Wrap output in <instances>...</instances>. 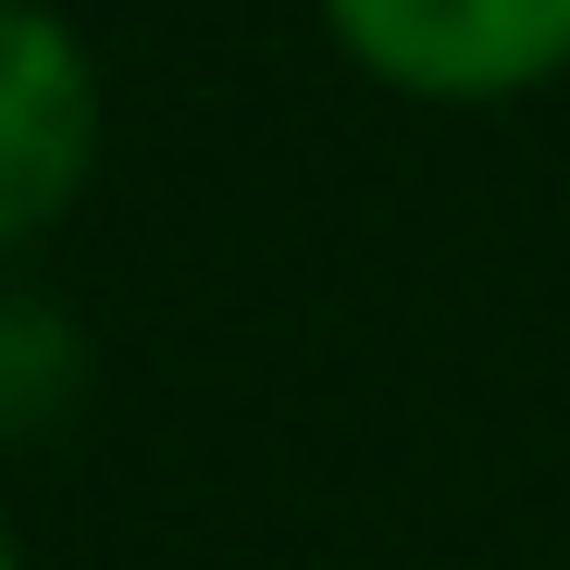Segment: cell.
Instances as JSON below:
<instances>
[{
	"instance_id": "2",
	"label": "cell",
	"mask_w": 570,
	"mask_h": 570,
	"mask_svg": "<svg viewBox=\"0 0 570 570\" xmlns=\"http://www.w3.org/2000/svg\"><path fill=\"white\" fill-rule=\"evenodd\" d=\"M87 137H100V100H87L75 38L50 13H13L0 0V248L75 199Z\"/></svg>"
},
{
	"instance_id": "1",
	"label": "cell",
	"mask_w": 570,
	"mask_h": 570,
	"mask_svg": "<svg viewBox=\"0 0 570 570\" xmlns=\"http://www.w3.org/2000/svg\"><path fill=\"white\" fill-rule=\"evenodd\" d=\"M347 50L397 87H521L570 62V0H323Z\"/></svg>"
},
{
	"instance_id": "3",
	"label": "cell",
	"mask_w": 570,
	"mask_h": 570,
	"mask_svg": "<svg viewBox=\"0 0 570 570\" xmlns=\"http://www.w3.org/2000/svg\"><path fill=\"white\" fill-rule=\"evenodd\" d=\"M0 570H13V546H0Z\"/></svg>"
}]
</instances>
